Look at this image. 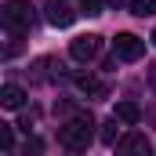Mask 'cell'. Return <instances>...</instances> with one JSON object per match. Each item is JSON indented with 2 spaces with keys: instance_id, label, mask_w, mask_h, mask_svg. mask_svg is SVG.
Listing matches in <instances>:
<instances>
[{
  "instance_id": "1",
  "label": "cell",
  "mask_w": 156,
  "mask_h": 156,
  "mask_svg": "<svg viewBox=\"0 0 156 156\" xmlns=\"http://www.w3.org/2000/svg\"><path fill=\"white\" fill-rule=\"evenodd\" d=\"M91 134H94V116H91V113H80L76 120H69V123L58 127V142H62L69 153H87Z\"/></svg>"
},
{
  "instance_id": "2",
  "label": "cell",
  "mask_w": 156,
  "mask_h": 156,
  "mask_svg": "<svg viewBox=\"0 0 156 156\" xmlns=\"http://www.w3.org/2000/svg\"><path fill=\"white\" fill-rule=\"evenodd\" d=\"M0 11H4V22H7V26H15V29H29V26H33V18H37V15H33L37 7H33L29 0H4V7H0Z\"/></svg>"
},
{
  "instance_id": "3",
  "label": "cell",
  "mask_w": 156,
  "mask_h": 156,
  "mask_svg": "<svg viewBox=\"0 0 156 156\" xmlns=\"http://www.w3.org/2000/svg\"><path fill=\"white\" fill-rule=\"evenodd\" d=\"M113 47H116V58H123V62H138V58H145V40H138L134 33H116Z\"/></svg>"
},
{
  "instance_id": "4",
  "label": "cell",
  "mask_w": 156,
  "mask_h": 156,
  "mask_svg": "<svg viewBox=\"0 0 156 156\" xmlns=\"http://www.w3.org/2000/svg\"><path fill=\"white\" fill-rule=\"evenodd\" d=\"M116 156H153L149 138H145L142 131H127V134L116 142Z\"/></svg>"
},
{
  "instance_id": "5",
  "label": "cell",
  "mask_w": 156,
  "mask_h": 156,
  "mask_svg": "<svg viewBox=\"0 0 156 156\" xmlns=\"http://www.w3.org/2000/svg\"><path fill=\"white\" fill-rule=\"evenodd\" d=\"M98 51H102V37H94V33H83V37H76L69 44V55H73L76 62H91Z\"/></svg>"
},
{
  "instance_id": "6",
  "label": "cell",
  "mask_w": 156,
  "mask_h": 156,
  "mask_svg": "<svg viewBox=\"0 0 156 156\" xmlns=\"http://www.w3.org/2000/svg\"><path fill=\"white\" fill-rule=\"evenodd\" d=\"M73 18H76V11H73V7H66L62 0H51V11H47V22H51V26L66 29V26H73Z\"/></svg>"
},
{
  "instance_id": "7",
  "label": "cell",
  "mask_w": 156,
  "mask_h": 156,
  "mask_svg": "<svg viewBox=\"0 0 156 156\" xmlns=\"http://www.w3.org/2000/svg\"><path fill=\"white\" fill-rule=\"evenodd\" d=\"M0 105H4V109H22V105H26V91H22L18 83H4V87H0Z\"/></svg>"
},
{
  "instance_id": "8",
  "label": "cell",
  "mask_w": 156,
  "mask_h": 156,
  "mask_svg": "<svg viewBox=\"0 0 156 156\" xmlns=\"http://www.w3.org/2000/svg\"><path fill=\"white\" fill-rule=\"evenodd\" d=\"M113 116L120 120V123H127V127H134L138 120H142V109L134 105V102H116V113Z\"/></svg>"
},
{
  "instance_id": "9",
  "label": "cell",
  "mask_w": 156,
  "mask_h": 156,
  "mask_svg": "<svg viewBox=\"0 0 156 156\" xmlns=\"http://www.w3.org/2000/svg\"><path fill=\"white\" fill-rule=\"evenodd\" d=\"M76 87L83 91V94H98V98L109 94V87H105L102 80H94V76H76Z\"/></svg>"
},
{
  "instance_id": "10",
  "label": "cell",
  "mask_w": 156,
  "mask_h": 156,
  "mask_svg": "<svg viewBox=\"0 0 156 156\" xmlns=\"http://www.w3.org/2000/svg\"><path fill=\"white\" fill-rule=\"evenodd\" d=\"M116 134H120V120L113 116V120H105V123H102V142H105V145H116V142H120Z\"/></svg>"
},
{
  "instance_id": "11",
  "label": "cell",
  "mask_w": 156,
  "mask_h": 156,
  "mask_svg": "<svg viewBox=\"0 0 156 156\" xmlns=\"http://www.w3.org/2000/svg\"><path fill=\"white\" fill-rule=\"evenodd\" d=\"M131 15H138V18L156 15V0H131Z\"/></svg>"
},
{
  "instance_id": "12",
  "label": "cell",
  "mask_w": 156,
  "mask_h": 156,
  "mask_svg": "<svg viewBox=\"0 0 156 156\" xmlns=\"http://www.w3.org/2000/svg\"><path fill=\"white\" fill-rule=\"evenodd\" d=\"M0 145H4V149H11V145H15V131H11V123H4V127H0Z\"/></svg>"
},
{
  "instance_id": "13",
  "label": "cell",
  "mask_w": 156,
  "mask_h": 156,
  "mask_svg": "<svg viewBox=\"0 0 156 156\" xmlns=\"http://www.w3.org/2000/svg\"><path fill=\"white\" fill-rule=\"evenodd\" d=\"M102 4H105V0H83L80 7H83L87 15H102Z\"/></svg>"
},
{
  "instance_id": "14",
  "label": "cell",
  "mask_w": 156,
  "mask_h": 156,
  "mask_svg": "<svg viewBox=\"0 0 156 156\" xmlns=\"http://www.w3.org/2000/svg\"><path fill=\"white\" fill-rule=\"evenodd\" d=\"M109 4H131V0H109Z\"/></svg>"
},
{
  "instance_id": "15",
  "label": "cell",
  "mask_w": 156,
  "mask_h": 156,
  "mask_svg": "<svg viewBox=\"0 0 156 156\" xmlns=\"http://www.w3.org/2000/svg\"><path fill=\"white\" fill-rule=\"evenodd\" d=\"M153 44H156V29H153Z\"/></svg>"
},
{
  "instance_id": "16",
  "label": "cell",
  "mask_w": 156,
  "mask_h": 156,
  "mask_svg": "<svg viewBox=\"0 0 156 156\" xmlns=\"http://www.w3.org/2000/svg\"><path fill=\"white\" fill-rule=\"evenodd\" d=\"M153 80H156V69H153Z\"/></svg>"
}]
</instances>
